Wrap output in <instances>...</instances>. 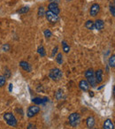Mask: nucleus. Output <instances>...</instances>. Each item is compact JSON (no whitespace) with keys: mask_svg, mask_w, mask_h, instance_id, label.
<instances>
[{"mask_svg":"<svg viewBox=\"0 0 115 129\" xmlns=\"http://www.w3.org/2000/svg\"><path fill=\"white\" fill-rule=\"evenodd\" d=\"M49 76L51 80L53 81H60V79L62 78V72L60 69L59 68H53L50 71L49 73Z\"/></svg>","mask_w":115,"mask_h":129,"instance_id":"obj_3","label":"nucleus"},{"mask_svg":"<svg viewBox=\"0 0 115 129\" xmlns=\"http://www.w3.org/2000/svg\"><path fill=\"white\" fill-rule=\"evenodd\" d=\"M6 82V78L5 76H0V88H2V87L5 86Z\"/></svg>","mask_w":115,"mask_h":129,"instance_id":"obj_24","label":"nucleus"},{"mask_svg":"<svg viewBox=\"0 0 115 129\" xmlns=\"http://www.w3.org/2000/svg\"><path fill=\"white\" fill-rule=\"evenodd\" d=\"M85 27H87L90 30H93L95 28V25H94V22L92 20H88V21L85 23Z\"/></svg>","mask_w":115,"mask_h":129,"instance_id":"obj_16","label":"nucleus"},{"mask_svg":"<svg viewBox=\"0 0 115 129\" xmlns=\"http://www.w3.org/2000/svg\"><path fill=\"white\" fill-rule=\"evenodd\" d=\"M33 103L36 104H43L46 102H48L49 99L47 97H43V98H41V97H36V98H33Z\"/></svg>","mask_w":115,"mask_h":129,"instance_id":"obj_11","label":"nucleus"},{"mask_svg":"<svg viewBox=\"0 0 115 129\" xmlns=\"http://www.w3.org/2000/svg\"><path fill=\"white\" fill-rule=\"evenodd\" d=\"M109 66L111 67H115V56L111 55L109 58Z\"/></svg>","mask_w":115,"mask_h":129,"instance_id":"obj_20","label":"nucleus"},{"mask_svg":"<svg viewBox=\"0 0 115 129\" xmlns=\"http://www.w3.org/2000/svg\"><path fill=\"white\" fill-rule=\"evenodd\" d=\"M43 34H44V36L46 38H50V36H52V33L50 32V30H49V29H45L44 32H43Z\"/></svg>","mask_w":115,"mask_h":129,"instance_id":"obj_26","label":"nucleus"},{"mask_svg":"<svg viewBox=\"0 0 115 129\" xmlns=\"http://www.w3.org/2000/svg\"><path fill=\"white\" fill-rule=\"evenodd\" d=\"M99 11H100V6H99L98 4H93L90 7V13L92 17H95L98 14Z\"/></svg>","mask_w":115,"mask_h":129,"instance_id":"obj_7","label":"nucleus"},{"mask_svg":"<svg viewBox=\"0 0 115 129\" xmlns=\"http://www.w3.org/2000/svg\"><path fill=\"white\" fill-rule=\"evenodd\" d=\"M62 47H63V50L64 52H66V53H68L69 50H70V47H69V45L67 44V43L66 41H62Z\"/></svg>","mask_w":115,"mask_h":129,"instance_id":"obj_17","label":"nucleus"},{"mask_svg":"<svg viewBox=\"0 0 115 129\" xmlns=\"http://www.w3.org/2000/svg\"><path fill=\"white\" fill-rule=\"evenodd\" d=\"M68 120H69V124H70L72 126L75 127V126H77L80 124V122H81V116H80L79 113L74 112L69 116Z\"/></svg>","mask_w":115,"mask_h":129,"instance_id":"obj_2","label":"nucleus"},{"mask_svg":"<svg viewBox=\"0 0 115 129\" xmlns=\"http://www.w3.org/2000/svg\"><path fill=\"white\" fill-rule=\"evenodd\" d=\"M9 91H10V92L13 91V84H12V83L9 85Z\"/></svg>","mask_w":115,"mask_h":129,"instance_id":"obj_31","label":"nucleus"},{"mask_svg":"<svg viewBox=\"0 0 115 129\" xmlns=\"http://www.w3.org/2000/svg\"><path fill=\"white\" fill-rule=\"evenodd\" d=\"M28 11H29V7H27V6H24V7L20 8V10H18V13H20V14H22V13H27Z\"/></svg>","mask_w":115,"mask_h":129,"instance_id":"obj_22","label":"nucleus"},{"mask_svg":"<svg viewBox=\"0 0 115 129\" xmlns=\"http://www.w3.org/2000/svg\"><path fill=\"white\" fill-rule=\"evenodd\" d=\"M95 79L96 81H97V83H101L103 81V70L99 69L96 72L95 74Z\"/></svg>","mask_w":115,"mask_h":129,"instance_id":"obj_9","label":"nucleus"},{"mask_svg":"<svg viewBox=\"0 0 115 129\" xmlns=\"http://www.w3.org/2000/svg\"><path fill=\"white\" fill-rule=\"evenodd\" d=\"M48 8H49V11H50L51 13H55V14H57V15L60 13V7H59V6H58L57 3H54V2L50 3V4L49 5Z\"/></svg>","mask_w":115,"mask_h":129,"instance_id":"obj_6","label":"nucleus"},{"mask_svg":"<svg viewBox=\"0 0 115 129\" xmlns=\"http://www.w3.org/2000/svg\"><path fill=\"white\" fill-rule=\"evenodd\" d=\"M86 124H87V126L89 128H93L94 125L96 124V121H95V118L93 116H90L86 120Z\"/></svg>","mask_w":115,"mask_h":129,"instance_id":"obj_12","label":"nucleus"},{"mask_svg":"<svg viewBox=\"0 0 115 129\" xmlns=\"http://www.w3.org/2000/svg\"><path fill=\"white\" fill-rule=\"evenodd\" d=\"M63 95H64V92L62 91V89H59L57 91V93H56L55 96L58 100H61V99L63 98Z\"/></svg>","mask_w":115,"mask_h":129,"instance_id":"obj_18","label":"nucleus"},{"mask_svg":"<svg viewBox=\"0 0 115 129\" xmlns=\"http://www.w3.org/2000/svg\"><path fill=\"white\" fill-rule=\"evenodd\" d=\"M20 67H21L24 71H26V72H27V73H29V72L32 71V67H31V66L27 62H26V61H20Z\"/></svg>","mask_w":115,"mask_h":129,"instance_id":"obj_8","label":"nucleus"},{"mask_svg":"<svg viewBox=\"0 0 115 129\" xmlns=\"http://www.w3.org/2000/svg\"><path fill=\"white\" fill-rule=\"evenodd\" d=\"M37 52L41 55V57H44L45 55H46V52H45V50L44 48H43V46H39L37 49Z\"/></svg>","mask_w":115,"mask_h":129,"instance_id":"obj_19","label":"nucleus"},{"mask_svg":"<svg viewBox=\"0 0 115 129\" xmlns=\"http://www.w3.org/2000/svg\"><path fill=\"white\" fill-rule=\"evenodd\" d=\"M10 50V45L9 44H5L3 45V50H5V51H8V50Z\"/></svg>","mask_w":115,"mask_h":129,"instance_id":"obj_28","label":"nucleus"},{"mask_svg":"<svg viewBox=\"0 0 115 129\" xmlns=\"http://www.w3.org/2000/svg\"><path fill=\"white\" fill-rule=\"evenodd\" d=\"M45 17H46L47 20L51 23H56V22L59 21V16L55 13H51L50 11L45 12Z\"/></svg>","mask_w":115,"mask_h":129,"instance_id":"obj_4","label":"nucleus"},{"mask_svg":"<svg viewBox=\"0 0 115 129\" xmlns=\"http://www.w3.org/2000/svg\"><path fill=\"white\" fill-rule=\"evenodd\" d=\"M87 81L89 82L90 86H91V87L97 86V81H96V79H95V74H94V75L87 78Z\"/></svg>","mask_w":115,"mask_h":129,"instance_id":"obj_15","label":"nucleus"},{"mask_svg":"<svg viewBox=\"0 0 115 129\" xmlns=\"http://www.w3.org/2000/svg\"><path fill=\"white\" fill-rule=\"evenodd\" d=\"M92 129H97V128H92Z\"/></svg>","mask_w":115,"mask_h":129,"instance_id":"obj_34","label":"nucleus"},{"mask_svg":"<svg viewBox=\"0 0 115 129\" xmlns=\"http://www.w3.org/2000/svg\"><path fill=\"white\" fill-rule=\"evenodd\" d=\"M40 111V107H38L37 105H31L27 109V117L28 118H33L34 116H36L38 112Z\"/></svg>","mask_w":115,"mask_h":129,"instance_id":"obj_5","label":"nucleus"},{"mask_svg":"<svg viewBox=\"0 0 115 129\" xmlns=\"http://www.w3.org/2000/svg\"><path fill=\"white\" fill-rule=\"evenodd\" d=\"M45 15V11L44 8L43 6H40L39 9H38V16L39 17H43Z\"/></svg>","mask_w":115,"mask_h":129,"instance_id":"obj_21","label":"nucleus"},{"mask_svg":"<svg viewBox=\"0 0 115 129\" xmlns=\"http://www.w3.org/2000/svg\"><path fill=\"white\" fill-rule=\"evenodd\" d=\"M110 12H111V15H112L113 17L115 16V8H114V2L111 3L110 4Z\"/></svg>","mask_w":115,"mask_h":129,"instance_id":"obj_25","label":"nucleus"},{"mask_svg":"<svg viewBox=\"0 0 115 129\" xmlns=\"http://www.w3.org/2000/svg\"><path fill=\"white\" fill-rule=\"evenodd\" d=\"M58 50H59V47H58V46H56L55 48L53 49V50H52V54H51V56H52V57H54V55H55V54L57 53Z\"/></svg>","mask_w":115,"mask_h":129,"instance_id":"obj_30","label":"nucleus"},{"mask_svg":"<svg viewBox=\"0 0 115 129\" xmlns=\"http://www.w3.org/2000/svg\"><path fill=\"white\" fill-rule=\"evenodd\" d=\"M67 2H69V1H71V0H67Z\"/></svg>","mask_w":115,"mask_h":129,"instance_id":"obj_33","label":"nucleus"},{"mask_svg":"<svg viewBox=\"0 0 115 129\" xmlns=\"http://www.w3.org/2000/svg\"><path fill=\"white\" fill-rule=\"evenodd\" d=\"M79 87H80V88H81V90H83V91H87V90L90 88V84H89V82L87 81L82 80V81H80Z\"/></svg>","mask_w":115,"mask_h":129,"instance_id":"obj_10","label":"nucleus"},{"mask_svg":"<svg viewBox=\"0 0 115 129\" xmlns=\"http://www.w3.org/2000/svg\"><path fill=\"white\" fill-rule=\"evenodd\" d=\"M10 75H11V73H10V70H8L7 68L6 69V72H5V77L7 79V78L10 77Z\"/></svg>","mask_w":115,"mask_h":129,"instance_id":"obj_27","label":"nucleus"},{"mask_svg":"<svg viewBox=\"0 0 115 129\" xmlns=\"http://www.w3.org/2000/svg\"><path fill=\"white\" fill-rule=\"evenodd\" d=\"M104 129H114V125L111 119H106L104 123Z\"/></svg>","mask_w":115,"mask_h":129,"instance_id":"obj_14","label":"nucleus"},{"mask_svg":"<svg viewBox=\"0 0 115 129\" xmlns=\"http://www.w3.org/2000/svg\"><path fill=\"white\" fill-rule=\"evenodd\" d=\"M4 119L6 120V122L11 126H16L18 121H17L15 116L11 112H6L4 114Z\"/></svg>","mask_w":115,"mask_h":129,"instance_id":"obj_1","label":"nucleus"},{"mask_svg":"<svg viewBox=\"0 0 115 129\" xmlns=\"http://www.w3.org/2000/svg\"><path fill=\"white\" fill-rule=\"evenodd\" d=\"M56 61H57L59 64H62L63 63V56H62V53H59L56 57Z\"/></svg>","mask_w":115,"mask_h":129,"instance_id":"obj_23","label":"nucleus"},{"mask_svg":"<svg viewBox=\"0 0 115 129\" xmlns=\"http://www.w3.org/2000/svg\"><path fill=\"white\" fill-rule=\"evenodd\" d=\"M94 25H95V28L97 29V30H99V31L102 30L104 27V23L102 20H97L95 21V23H94Z\"/></svg>","mask_w":115,"mask_h":129,"instance_id":"obj_13","label":"nucleus"},{"mask_svg":"<svg viewBox=\"0 0 115 129\" xmlns=\"http://www.w3.org/2000/svg\"><path fill=\"white\" fill-rule=\"evenodd\" d=\"M27 129H37V127H36L34 124H29V125H27Z\"/></svg>","mask_w":115,"mask_h":129,"instance_id":"obj_29","label":"nucleus"},{"mask_svg":"<svg viewBox=\"0 0 115 129\" xmlns=\"http://www.w3.org/2000/svg\"><path fill=\"white\" fill-rule=\"evenodd\" d=\"M90 96H93V95H93V92L90 91Z\"/></svg>","mask_w":115,"mask_h":129,"instance_id":"obj_32","label":"nucleus"}]
</instances>
